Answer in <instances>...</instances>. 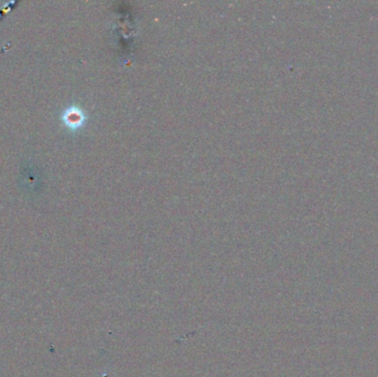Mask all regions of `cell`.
Segmentation results:
<instances>
[{
	"label": "cell",
	"mask_w": 378,
	"mask_h": 377,
	"mask_svg": "<svg viewBox=\"0 0 378 377\" xmlns=\"http://www.w3.org/2000/svg\"><path fill=\"white\" fill-rule=\"evenodd\" d=\"M63 119H65L69 128L78 129L83 124L85 115L82 110H80L78 107H69L66 113L63 114Z\"/></svg>",
	"instance_id": "obj_1"
}]
</instances>
